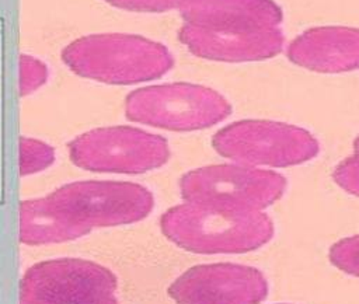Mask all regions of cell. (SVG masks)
I'll use <instances>...</instances> for the list:
<instances>
[{
  "mask_svg": "<svg viewBox=\"0 0 359 304\" xmlns=\"http://www.w3.org/2000/svg\"><path fill=\"white\" fill-rule=\"evenodd\" d=\"M163 234L195 254H241L265 245L273 223L262 212L217 209L191 202L170 207L160 220Z\"/></svg>",
  "mask_w": 359,
  "mask_h": 304,
  "instance_id": "2",
  "label": "cell"
},
{
  "mask_svg": "<svg viewBox=\"0 0 359 304\" xmlns=\"http://www.w3.org/2000/svg\"><path fill=\"white\" fill-rule=\"evenodd\" d=\"M334 181L351 195L359 196V153L342 160L334 170Z\"/></svg>",
  "mask_w": 359,
  "mask_h": 304,
  "instance_id": "17",
  "label": "cell"
},
{
  "mask_svg": "<svg viewBox=\"0 0 359 304\" xmlns=\"http://www.w3.org/2000/svg\"><path fill=\"white\" fill-rule=\"evenodd\" d=\"M328 258L342 272L359 277V234L335 242L330 248Z\"/></svg>",
  "mask_w": 359,
  "mask_h": 304,
  "instance_id": "16",
  "label": "cell"
},
{
  "mask_svg": "<svg viewBox=\"0 0 359 304\" xmlns=\"http://www.w3.org/2000/svg\"><path fill=\"white\" fill-rule=\"evenodd\" d=\"M55 161V150L48 143L21 136L18 141V168L20 175H34L38 174L48 167H50Z\"/></svg>",
  "mask_w": 359,
  "mask_h": 304,
  "instance_id": "14",
  "label": "cell"
},
{
  "mask_svg": "<svg viewBox=\"0 0 359 304\" xmlns=\"http://www.w3.org/2000/svg\"><path fill=\"white\" fill-rule=\"evenodd\" d=\"M18 235L27 245L59 244L84 237L50 205L46 196L21 202Z\"/></svg>",
  "mask_w": 359,
  "mask_h": 304,
  "instance_id": "13",
  "label": "cell"
},
{
  "mask_svg": "<svg viewBox=\"0 0 359 304\" xmlns=\"http://www.w3.org/2000/svg\"><path fill=\"white\" fill-rule=\"evenodd\" d=\"M294 64L320 73H344L359 67V28L327 25L306 29L286 49Z\"/></svg>",
  "mask_w": 359,
  "mask_h": 304,
  "instance_id": "11",
  "label": "cell"
},
{
  "mask_svg": "<svg viewBox=\"0 0 359 304\" xmlns=\"http://www.w3.org/2000/svg\"><path fill=\"white\" fill-rule=\"evenodd\" d=\"M285 189L283 175L238 163L199 167L180 179L184 202L241 212H262Z\"/></svg>",
  "mask_w": 359,
  "mask_h": 304,
  "instance_id": "5",
  "label": "cell"
},
{
  "mask_svg": "<svg viewBox=\"0 0 359 304\" xmlns=\"http://www.w3.org/2000/svg\"><path fill=\"white\" fill-rule=\"evenodd\" d=\"M178 38L198 57L230 63L273 57L285 43L279 27L216 29L182 22Z\"/></svg>",
  "mask_w": 359,
  "mask_h": 304,
  "instance_id": "10",
  "label": "cell"
},
{
  "mask_svg": "<svg viewBox=\"0 0 359 304\" xmlns=\"http://www.w3.org/2000/svg\"><path fill=\"white\" fill-rule=\"evenodd\" d=\"M62 60L84 78L115 85L149 83L174 66L172 53L165 45L126 32L80 36L65 46Z\"/></svg>",
  "mask_w": 359,
  "mask_h": 304,
  "instance_id": "1",
  "label": "cell"
},
{
  "mask_svg": "<svg viewBox=\"0 0 359 304\" xmlns=\"http://www.w3.org/2000/svg\"><path fill=\"white\" fill-rule=\"evenodd\" d=\"M116 276L81 258H55L28 268L20 282L18 304H119Z\"/></svg>",
  "mask_w": 359,
  "mask_h": 304,
  "instance_id": "8",
  "label": "cell"
},
{
  "mask_svg": "<svg viewBox=\"0 0 359 304\" xmlns=\"http://www.w3.org/2000/svg\"><path fill=\"white\" fill-rule=\"evenodd\" d=\"M46 198L84 235L93 228L140 221L154 207L153 193L143 185L129 181L87 179L69 182Z\"/></svg>",
  "mask_w": 359,
  "mask_h": 304,
  "instance_id": "4",
  "label": "cell"
},
{
  "mask_svg": "<svg viewBox=\"0 0 359 304\" xmlns=\"http://www.w3.org/2000/svg\"><path fill=\"white\" fill-rule=\"evenodd\" d=\"M105 3L136 13H165L182 6L185 0H104Z\"/></svg>",
  "mask_w": 359,
  "mask_h": 304,
  "instance_id": "18",
  "label": "cell"
},
{
  "mask_svg": "<svg viewBox=\"0 0 359 304\" xmlns=\"http://www.w3.org/2000/svg\"><path fill=\"white\" fill-rule=\"evenodd\" d=\"M171 156L168 141L156 133L129 125L87 130L69 144L77 167L101 174H143L163 167Z\"/></svg>",
  "mask_w": 359,
  "mask_h": 304,
  "instance_id": "6",
  "label": "cell"
},
{
  "mask_svg": "<svg viewBox=\"0 0 359 304\" xmlns=\"http://www.w3.org/2000/svg\"><path fill=\"white\" fill-rule=\"evenodd\" d=\"M353 148H355V153H359V136L353 141Z\"/></svg>",
  "mask_w": 359,
  "mask_h": 304,
  "instance_id": "19",
  "label": "cell"
},
{
  "mask_svg": "<svg viewBox=\"0 0 359 304\" xmlns=\"http://www.w3.org/2000/svg\"><path fill=\"white\" fill-rule=\"evenodd\" d=\"M213 148L233 163L251 167H292L318 154L317 139L303 127L261 119H245L217 130Z\"/></svg>",
  "mask_w": 359,
  "mask_h": 304,
  "instance_id": "7",
  "label": "cell"
},
{
  "mask_svg": "<svg viewBox=\"0 0 359 304\" xmlns=\"http://www.w3.org/2000/svg\"><path fill=\"white\" fill-rule=\"evenodd\" d=\"M268 290L257 268L220 262L187 269L170 284L168 294L177 304H259Z\"/></svg>",
  "mask_w": 359,
  "mask_h": 304,
  "instance_id": "9",
  "label": "cell"
},
{
  "mask_svg": "<svg viewBox=\"0 0 359 304\" xmlns=\"http://www.w3.org/2000/svg\"><path fill=\"white\" fill-rule=\"evenodd\" d=\"M126 118L146 126L192 132L210 127L231 113L230 102L216 90L185 81L147 84L125 99Z\"/></svg>",
  "mask_w": 359,
  "mask_h": 304,
  "instance_id": "3",
  "label": "cell"
},
{
  "mask_svg": "<svg viewBox=\"0 0 359 304\" xmlns=\"http://www.w3.org/2000/svg\"><path fill=\"white\" fill-rule=\"evenodd\" d=\"M20 64V94L21 97L29 95L41 88L48 80L46 64L32 55L22 53L18 60Z\"/></svg>",
  "mask_w": 359,
  "mask_h": 304,
  "instance_id": "15",
  "label": "cell"
},
{
  "mask_svg": "<svg viewBox=\"0 0 359 304\" xmlns=\"http://www.w3.org/2000/svg\"><path fill=\"white\" fill-rule=\"evenodd\" d=\"M180 14L184 24L216 29L279 27L283 20L273 0H185Z\"/></svg>",
  "mask_w": 359,
  "mask_h": 304,
  "instance_id": "12",
  "label": "cell"
}]
</instances>
